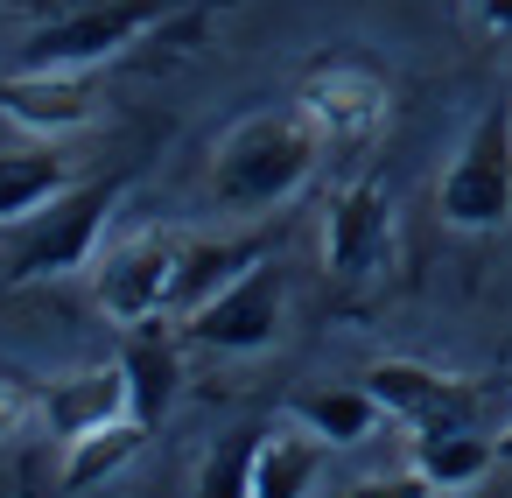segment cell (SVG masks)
Instances as JSON below:
<instances>
[{
  "label": "cell",
  "mask_w": 512,
  "mask_h": 498,
  "mask_svg": "<svg viewBox=\"0 0 512 498\" xmlns=\"http://www.w3.org/2000/svg\"><path fill=\"white\" fill-rule=\"evenodd\" d=\"M323 148L330 141L316 134V120L302 106L295 113H253V120H239L218 141V155H211V197L225 211H274V204H288L316 176Z\"/></svg>",
  "instance_id": "1"
},
{
  "label": "cell",
  "mask_w": 512,
  "mask_h": 498,
  "mask_svg": "<svg viewBox=\"0 0 512 498\" xmlns=\"http://www.w3.org/2000/svg\"><path fill=\"white\" fill-rule=\"evenodd\" d=\"M113 204H120V183L99 176V183H71L43 211H29L22 232H15V246H8V288H29V281H57V274L92 267Z\"/></svg>",
  "instance_id": "2"
},
{
  "label": "cell",
  "mask_w": 512,
  "mask_h": 498,
  "mask_svg": "<svg viewBox=\"0 0 512 498\" xmlns=\"http://www.w3.org/2000/svg\"><path fill=\"white\" fill-rule=\"evenodd\" d=\"M435 211L456 232H498L512 218V106H491L470 127V141L456 148V162L435 190Z\"/></svg>",
  "instance_id": "3"
},
{
  "label": "cell",
  "mask_w": 512,
  "mask_h": 498,
  "mask_svg": "<svg viewBox=\"0 0 512 498\" xmlns=\"http://www.w3.org/2000/svg\"><path fill=\"white\" fill-rule=\"evenodd\" d=\"M281 316H288V281L274 260H253L225 295H211L197 316H183V337L204 344V351H267L281 337Z\"/></svg>",
  "instance_id": "4"
},
{
  "label": "cell",
  "mask_w": 512,
  "mask_h": 498,
  "mask_svg": "<svg viewBox=\"0 0 512 498\" xmlns=\"http://www.w3.org/2000/svg\"><path fill=\"white\" fill-rule=\"evenodd\" d=\"M162 8L155 0H113V8H85V15H64L50 29H36L15 57V71H92L106 64L113 50H127Z\"/></svg>",
  "instance_id": "5"
},
{
  "label": "cell",
  "mask_w": 512,
  "mask_h": 498,
  "mask_svg": "<svg viewBox=\"0 0 512 498\" xmlns=\"http://www.w3.org/2000/svg\"><path fill=\"white\" fill-rule=\"evenodd\" d=\"M176 253H183L176 232H141V239L113 246V253L92 267V281H99V309H106L113 323H155V316L169 309Z\"/></svg>",
  "instance_id": "6"
},
{
  "label": "cell",
  "mask_w": 512,
  "mask_h": 498,
  "mask_svg": "<svg viewBox=\"0 0 512 498\" xmlns=\"http://www.w3.org/2000/svg\"><path fill=\"white\" fill-rule=\"evenodd\" d=\"M393 260V197L386 183H351L323 218V267L337 281H372Z\"/></svg>",
  "instance_id": "7"
},
{
  "label": "cell",
  "mask_w": 512,
  "mask_h": 498,
  "mask_svg": "<svg viewBox=\"0 0 512 498\" xmlns=\"http://www.w3.org/2000/svg\"><path fill=\"white\" fill-rule=\"evenodd\" d=\"M365 386H372V400L386 407V421H407L414 435H421V428H463V421L477 414V393H470L463 379H449V372H435V365H414V358H379V365H365Z\"/></svg>",
  "instance_id": "8"
},
{
  "label": "cell",
  "mask_w": 512,
  "mask_h": 498,
  "mask_svg": "<svg viewBox=\"0 0 512 498\" xmlns=\"http://www.w3.org/2000/svg\"><path fill=\"white\" fill-rule=\"evenodd\" d=\"M0 113L29 134H78L99 113V92L85 71H8L0 78Z\"/></svg>",
  "instance_id": "9"
},
{
  "label": "cell",
  "mask_w": 512,
  "mask_h": 498,
  "mask_svg": "<svg viewBox=\"0 0 512 498\" xmlns=\"http://www.w3.org/2000/svg\"><path fill=\"white\" fill-rule=\"evenodd\" d=\"M302 113L316 120V134H323L330 148H351V141H372V134H379V120H386V85H379L372 71L337 64V71H316V78L302 85Z\"/></svg>",
  "instance_id": "10"
},
{
  "label": "cell",
  "mask_w": 512,
  "mask_h": 498,
  "mask_svg": "<svg viewBox=\"0 0 512 498\" xmlns=\"http://www.w3.org/2000/svg\"><path fill=\"white\" fill-rule=\"evenodd\" d=\"M260 260V239H183L176 274H169V309L162 316H197L211 295H225L246 267Z\"/></svg>",
  "instance_id": "11"
},
{
  "label": "cell",
  "mask_w": 512,
  "mask_h": 498,
  "mask_svg": "<svg viewBox=\"0 0 512 498\" xmlns=\"http://www.w3.org/2000/svg\"><path fill=\"white\" fill-rule=\"evenodd\" d=\"M36 393H43V421H50L64 442L85 435V428H106V421L134 414V407H127V372H120V365L64 372V379H50V386H36Z\"/></svg>",
  "instance_id": "12"
},
{
  "label": "cell",
  "mask_w": 512,
  "mask_h": 498,
  "mask_svg": "<svg viewBox=\"0 0 512 498\" xmlns=\"http://www.w3.org/2000/svg\"><path fill=\"white\" fill-rule=\"evenodd\" d=\"M120 372H127V407H134V421H162L169 407H176V393H183V351H176V337H162V330H134L127 337V351H120Z\"/></svg>",
  "instance_id": "13"
},
{
  "label": "cell",
  "mask_w": 512,
  "mask_h": 498,
  "mask_svg": "<svg viewBox=\"0 0 512 498\" xmlns=\"http://www.w3.org/2000/svg\"><path fill=\"white\" fill-rule=\"evenodd\" d=\"M288 414H295L316 442H330V449H351V442H365V435L386 421V407L372 400L365 379H358V386H309V393L288 400Z\"/></svg>",
  "instance_id": "14"
},
{
  "label": "cell",
  "mask_w": 512,
  "mask_h": 498,
  "mask_svg": "<svg viewBox=\"0 0 512 498\" xmlns=\"http://www.w3.org/2000/svg\"><path fill=\"white\" fill-rule=\"evenodd\" d=\"M491 463H498V442L477 435L470 421H463V428H421V435H414V470H421L435 491H470Z\"/></svg>",
  "instance_id": "15"
},
{
  "label": "cell",
  "mask_w": 512,
  "mask_h": 498,
  "mask_svg": "<svg viewBox=\"0 0 512 498\" xmlns=\"http://www.w3.org/2000/svg\"><path fill=\"white\" fill-rule=\"evenodd\" d=\"M323 456H330V442H316L309 428L260 435V456H253V498H309V484L323 477Z\"/></svg>",
  "instance_id": "16"
},
{
  "label": "cell",
  "mask_w": 512,
  "mask_h": 498,
  "mask_svg": "<svg viewBox=\"0 0 512 498\" xmlns=\"http://www.w3.org/2000/svg\"><path fill=\"white\" fill-rule=\"evenodd\" d=\"M57 190H71V162L50 148H0V225L43 211Z\"/></svg>",
  "instance_id": "17"
},
{
  "label": "cell",
  "mask_w": 512,
  "mask_h": 498,
  "mask_svg": "<svg viewBox=\"0 0 512 498\" xmlns=\"http://www.w3.org/2000/svg\"><path fill=\"white\" fill-rule=\"evenodd\" d=\"M141 442H148V421H134V414H120V421H106V428L71 435V456H64V491H92V484H106L113 470H127V463L141 456Z\"/></svg>",
  "instance_id": "18"
},
{
  "label": "cell",
  "mask_w": 512,
  "mask_h": 498,
  "mask_svg": "<svg viewBox=\"0 0 512 498\" xmlns=\"http://www.w3.org/2000/svg\"><path fill=\"white\" fill-rule=\"evenodd\" d=\"M253 456H260V428L225 435L197 470V498H253Z\"/></svg>",
  "instance_id": "19"
},
{
  "label": "cell",
  "mask_w": 512,
  "mask_h": 498,
  "mask_svg": "<svg viewBox=\"0 0 512 498\" xmlns=\"http://www.w3.org/2000/svg\"><path fill=\"white\" fill-rule=\"evenodd\" d=\"M29 414H43V393H36V386H15V379H0V442L22 435Z\"/></svg>",
  "instance_id": "20"
},
{
  "label": "cell",
  "mask_w": 512,
  "mask_h": 498,
  "mask_svg": "<svg viewBox=\"0 0 512 498\" xmlns=\"http://www.w3.org/2000/svg\"><path fill=\"white\" fill-rule=\"evenodd\" d=\"M344 498H435V484H428V477L407 463L400 477H365V484H351Z\"/></svg>",
  "instance_id": "21"
},
{
  "label": "cell",
  "mask_w": 512,
  "mask_h": 498,
  "mask_svg": "<svg viewBox=\"0 0 512 498\" xmlns=\"http://www.w3.org/2000/svg\"><path fill=\"white\" fill-rule=\"evenodd\" d=\"M477 22L491 36H512V0H477Z\"/></svg>",
  "instance_id": "22"
},
{
  "label": "cell",
  "mask_w": 512,
  "mask_h": 498,
  "mask_svg": "<svg viewBox=\"0 0 512 498\" xmlns=\"http://www.w3.org/2000/svg\"><path fill=\"white\" fill-rule=\"evenodd\" d=\"M498 463H512V428H505V435H498Z\"/></svg>",
  "instance_id": "23"
}]
</instances>
